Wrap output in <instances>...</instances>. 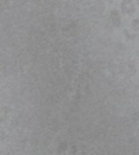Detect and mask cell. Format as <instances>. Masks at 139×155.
<instances>
[{
    "instance_id": "obj_1",
    "label": "cell",
    "mask_w": 139,
    "mask_h": 155,
    "mask_svg": "<svg viewBox=\"0 0 139 155\" xmlns=\"http://www.w3.org/2000/svg\"><path fill=\"white\" fill-rule=\"evenodd\" d=\"M121 10L126 15H132L137 11V5H135L134 0H123L121 3Z\"/></svg>"
},
{
    "instance_id": "obj_2",
    "label": "cell",
    "mask_w": 139,
    "mask_h": 155,
    "mask_svg": "<svg viewBox=\"0 0 139 155\" xmlns=\"http://www.w3.org/2000/svg\"><path fill=\"white\" fill-rule=\"evenodd\" d=\"M109 19H110V22H112V25H113V26L119 27V26H120V25H121V18H120V14H119L116 10H112V11H110Z\"/></svg>"
},
{
    "instance_id": "obj_3",
    "label": "cell",
    "mask_w": 139,
    "mask_h": 155,
    "mask_svg": "<svg viewBox=\"0 0 139 155\" xmlns=\"http://www.w3.org/2000/svg\"><path fill=\"white\" fill-rule=\"evenodd\" d=\"M132 29H134V31H138L139 30V21L138 19H134V21H132Z\"/></svg>"
},
{
    "instance_id": "obj_4",
    "label": "cell",
    "mask_w": 139,
    "mask_h": 155,
    "mask_svg": "<svg viewBox=\"0 0 139 155\" xmlns=\"http://www.w3.org/2000/svg\"><path fill=\"white\" fill-rule=\"evenodd\" d=\"M126 35H127V38H130V40H132V38H135V35H137V34H130L128 31H126Z\"/></svg>"
},
{
    "instance_id": "obj_5",
    "label": "cell",
    "mask_w": 139,
    "mask_h": 155,
    "mask_svg": "<svg viewBox=\"0 0 139 155\" xmlns=\"http://www.w3.org/2000/svg\"><path fill=\"white\" fill-rule=\"evenodd\" d=\"M110 2H113V0H110Z\"/></svg>"
}]
</instances>
